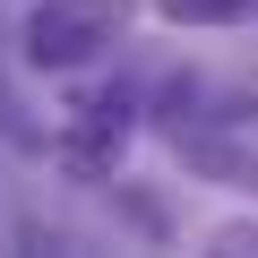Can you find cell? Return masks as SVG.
<instances>
[{
	"mask_svg": "<svg viewBox=\"0 0 258 258\" xmlns=\"http://www.w3.org/2000/svg\"><path fill=\"white\" fill-rule=\"evenodd\" d=\"M129 35V0H43L26 18V52L35 69H86Z\"/></svg>",
	"mask_w": 258,
	"mask_h": 258,
	"instance_id": "cell-1",
	"label": "cell"
},
{
	"mask_svg": "<svg viewBox=\"0 0 258 258\" xmlns=\"http://www.w3.org/2000/svg\"><path fill=\"white\" fill-rule=\"evenodd\" d=\"M120 138H129V103L120 95H95V103H78V129L60 138V164L78 181H103L120 164Z\"/></svg>",
	"mask_w": 258,
	"mask_h": 258,
	"instance_id": "cell-2",
	"label": "cell"
},
{
	"mask_svg": "<svg viewBox=\"0 0 258 258\" xmlns=\"http://www.w3.org/2000/svg\"><path fill=\"white\" fill-rule=\"evenodd\" d=\"M155 9L172 26H232V18H249V0H155Z\"/></svg>",
	"mask_w": 258,
	"mask_h": 258,
	"instance_id": "cell-3",
	"label": "cell"
},
{
	"mask_svg": "<svg viewBox=\"0 0 258 258\" xmlns=\"http://www.w3.org/2000/svg\"><path fill=\"white\" fill-rule=\"evenodd\" d=\"M207 258H258V224L241 215V224H215L207 232Z\"/></svg>",
	"mask_w": 258,
	"mask_h": 258,
	"instance_id": "cell-4",
	"label": "cell"
},
{
	"mask_svg": "<svg viewBox=\"0 0 258 258\" xmlns=\"http://www.w3.org/2000/svg\"><path fill=\"white\" fill-rule=\"evenodd\" d=\"M9 232H18V215H9V198H0V241H9Z\"/></svg>",
	"mask_w": 258,
	"mask_h": 258,
	"instance_id": "cell-5",
	"label": "cell"
}]
</instances>
